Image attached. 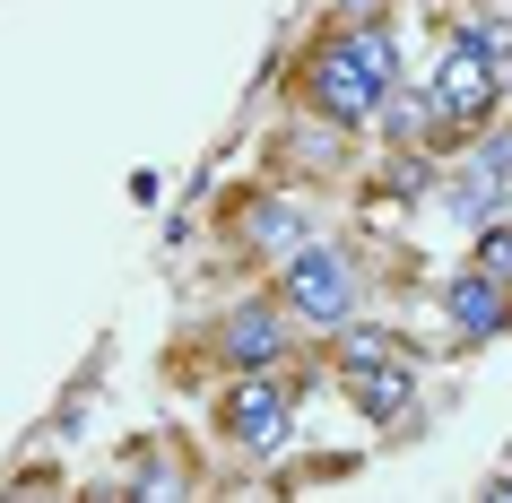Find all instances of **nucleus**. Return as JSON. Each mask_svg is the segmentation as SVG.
I'll return each mask as SVG.
<instances>
[{
    "instance_id": "f257e3e1",
    "label": "nucleus",
    "mask_w": 512,
    "mask_h": 503,
    "mask_svg": "<svg viewBox=\"0 0 512 503\" xmlns=\"http://www.w3.org/2000/svg\"><path fill=\"white\" fill-rule=\"evenodd\" d=\"M313 339L278 295H243V304H226L217 321H200L191 339H174L183 356H165V373H200V365H217V373H270V365H296V347Z\"/></svg>"
},
{
    "instance_id": "f03ea898",
    "label": "nucleus",
    "mask_w": 512,
    "mask_h": 503,
    "mask_svg": "<svg viewBox=\"0 0 512 503\" xmlns=\"http://www.w3.org/2000/svg\"><path fill=\"white\" fill-rule=\"evenodd\" d=\"M270 295L313 330V339H330L339 321L365 313V295H374V261H365L356 243H339V235H313L304 252H287V261L270 269Z\"/></svg>"
},
{
    "instance_id": "7ed1b4c3",
    "label": "nucleus",
    "mask_w": 512,
    "mask_h": 503,
    "mask_svg": "<svg viewBox=\"0 0 512 503\" xmlns=\"http://www.w3.org/2000/svg\"><path fill=\"white\" fill-rule=\"evenodd\" d=\"M313 373L304 365H270V373H226V391L209 399V434L243 460H270L287 434H296V399Z\"/></svg>"
},
{
    "instance_id": "20e7f679",
    "label": "nucleus",
    "mask_w": 512,
    "mask_h": 503,
    "mask_svg": "<svg viewBox=\"0 0 512 503\" xmlns=\"http://www.w3.org/2000/svg\"><path fill=\"white\" fill-rule=\"evenodd\" d=\"M417 87H426L434 113H443V131H452V157L486 131V122H495V113H504V70H495L486 53H469V44H452V35H443V53H434V70H426Z\"/></svg>"
},
{
    "instance_id": "39448f33",
    "label": "nucleus",
    "mask_w": 512,
    "mask_h": 503,
    "mask_svg": "<svg viewBox=\"0 0 512 503\" xmlns=\"http://www.w3.org/2000/svg\"><path fill=\"white\" fill-rule=\"evenodd\" d=\"M434 304H443V330H452V356H478V347L512 339V278H495L486 261H460V269H443V287H434Z\"/></svg>"
},
{
    "instance_id": "423d86ee",
    "label": "nucleus",
    "mask_w": 512,
    "mask_h": 503,
    "mask_svg": "<svg viewBox=\"0 0 512 503\" xmlns=\"http://www.w3.org/2000/svg\"><path fill=\"white\" fill-rule=\"evenodd\" d=\"M226 235H235V252H252V261H287V252H304V243L322 235V209L313 200H296V191H243L235 209H226Z\"/></svg>"
},
{
    "instance_id": "0eeeda50",
    "label": "nucleus",
    "mask_w": 512,
    "mask_h": 503,
    "mask_svg": "<svg viewBox=\"0 0 512 503\" xmlns=\"http://www.w3.org/2000/svg\"><path fill=\"white\" fill-rule=\"evenodd\" d=\"M426 356H417V347H408V356H382V365H356V373H339V391H348V408L365 425H382V434H391V425H408V417H426Z\"/></svg>"
},
{
    "instance_id": "6e6552de",
    "label": "nucleus",
    "mask_w": 512,
    "mask_h": 503,
    "mask_svg": "<svg viewBox=\"0 0 512 503\" xmlns=\"http://www.w3.org/2000/svg\"><path fill=\"white\" fill-rule=\"evenodd\" d=\"M434 209L452 217L460 235H478V226H495V217H512V183L495 174V165L469 148V157L443 165V183H434Z\"/></svg>"
},
{
    "instance_id": "1a4fd4ad",
    "label": "nucleus",
    "mask_w": 512,
    "mask_h": 503,
    "mask_svg": "<svg viewBox=\"0 0 512 503\" xmlns=\"http://www.w3.org/2000/svg\"><path fill=\"white\" fill-rule=\"evenodd\" d=\"M443 165L434 148H382V174L365 183V200H374L382 217H408V209H434V183H443Z\"/></svg>"
},
{
    "instance_id": "9d476101",
    "label": "nucleus",
    "mask_w": 512,
    "mask_h": 503,
    "mask_svg": "<svg viewBox=\"0 0 512 503\" xmlns=\"http://www.w3.org/2000/svg\"><path fill=\"white\" fill-rule=\"evenodd\" d=\"M96 495H131V503H148V495H191V460H183V451H165V443H139V451H122V460L105 469Z\"/></svg>"
},
{
    "instance_id": "9b49d317",
    "label": "nucleus",
    "mask_w": 512,
    "mask_h": 503,
    "mask_svg": "<svg viewBox=\"0 0 512 503\" xmlns=\"http://www.w3.org/2000/svg\"><path fill=\"white\" fill-rule=\"evenodd\" d=\"M469 261H486L495 278H512V217H495V226H478V235H469Z\"/></svg>"
},
{
    "instance_id": "f8f14e48",
    "label": "nucleus",
    "mask_w": 512,
    "mask_h": 503,
    "mask_svg": "<svg viewBox=\"0 0 512 503\" xmlns=\"http://www.w3.org/2000/svg\"><path fill=\"white\" fill-rule=\"evenodd\" d=\"M469 148H478V157H486V165H495V174H504V183H512V105L495 113V122H486L478 139H469Z\"/></svg>"
},
{
    "instance_id": "ddd939ff",
    "label": "nucleus",
    "mask_w": 512,
    "mask_h": 503,
    "mask_svg": "<svg viewBox=\"0 0 512 503\" xmlns=\"http://www.w3.org/2000/svg\"><path fill=\"white\" fill-rule=\"evenodd\" d=\"M504 105H512V61H504Z\"/></svg>"
},
{
    "instance_id": "4468645a",
    "label": "nucleus",
    "mask_w": 512,
    "mask_h": 503,
    "mask_svg": "<svg viewBox=\"0 0 512 503\" xmlns=\"http://www.w3.org/2000/svg\"><path fill=\"white\" fill-rule=\"evenodd\" d=\"M426 9H434V0H426Z\"/></svg>"
}]
</instances>
